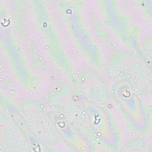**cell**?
<instances>
[{"mask_svg":"<svg viewBox=\"0 0 152 152\" xmlns=\"http://www.w3.org/2000/svg\"><path fill=\"white\" fill-rule=\"evenodd\" d=\"M124 91L115 95V100L118 105L121 108L122 113L126 116L128 122L129 121L131 125H133V121L134 119V128L135 129H139L138 122L140 129L142 126H144V122L146 119V114L145 110L140 102V99L135 93L134 90L131 88L130 85H125Z\"/></svg>","mask_w":152,"mask_h":152,"instance_id":"obj_1","label":"cell"}]
</instances>
